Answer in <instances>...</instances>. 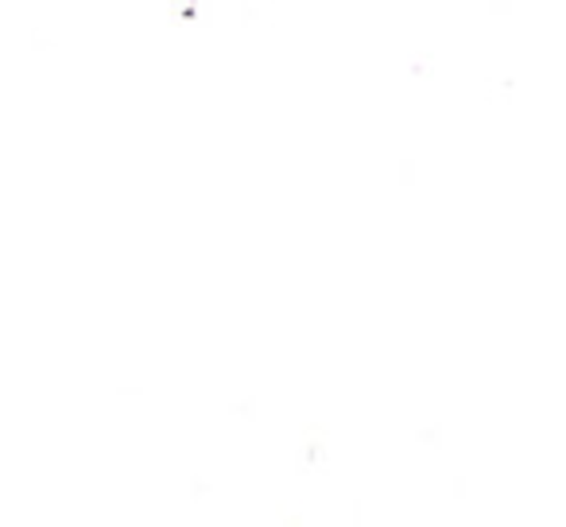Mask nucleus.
Here are the masks:
<instances>
[]
</instances>
